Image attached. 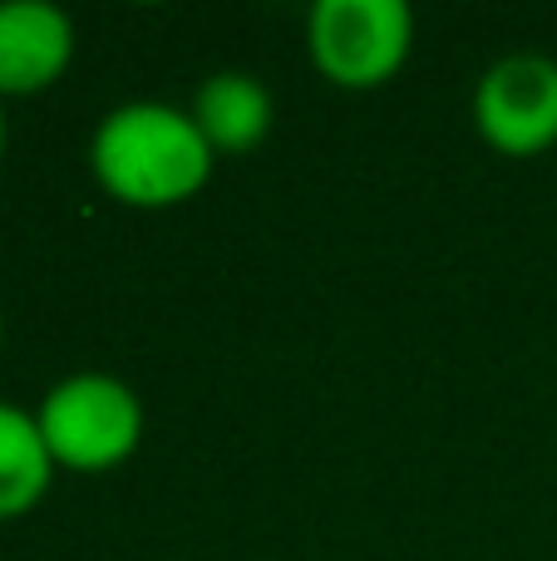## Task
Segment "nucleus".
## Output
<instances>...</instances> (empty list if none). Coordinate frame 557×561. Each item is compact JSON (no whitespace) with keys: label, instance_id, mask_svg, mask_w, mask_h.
Wrapping results in <instances>:
<instances>
[{"label":"nucleus","instance_id":"obj_1","mask_svg":"<svg viewBox=\"0 0 557 561\" xmlns=\"http://www.w3.org/2000/svg\"><path fill=\"white\" fill-rule=\"evenodd\" d=\"M217 153L197 134L193 114L158 99H134L99 118L89 138L94 183L124 207H178L213 178Z\"/></svg>","mask_w":557,"mask_h":561},{"label":"nucleus","instance_id":"obj_2","mask_svg":"<svg viewBox=\"0 0 557 561\" xmlns=\"http://www.w3.org/2000/svg\"><path fill=\"white\" fill-rule=\"evenodd\" d=\"M35 424L45 434V448L55 468L69 473H109L124 458H134L144 438V404L138 394L114 375H65L39 399Z\"/></svg>","mask_w":557,"mask_h":561},{"label":"nucleus","instance_id":"obj_3","mask_svg":"<svg viewBox=\"0 0 557 561\" xmlns=\"http://www.w3.org/2000/svg\"><path fill=\"white\" fill-rule=\"evenodd\" d=\"M306 49L336 89H380L410 59L414 15L405 0H316Z\"/></svg>","mask_w":557,"mask_h":561},{"label":"nucleus","instance_id":"obj_4","mask_svg":"<svg viewBox=\"0 0 557 561\" xmlns=\"http://www.w3.org/2000/svg\"><path fill=\"white\" fill-rule=\"evenodd\" d=\"M474 128L503 158H533L557 144V59L503 55L474 89Z\"/></svg>","mask_w":557,"mask_h":561},{"label":"nucleus","instance_id":"obj_5","mask_svg":"<svg viewBox=\"0 0 557 561\" xmlns=\"http://www.w3.org/2000/svg\"><path fill=\"white\" fill-rule=\"evenodd\" d=\"M75 59V20L49 0H0V99L49 89Z\"/></svg>","mask_w":557,"mask_h":561},{"label":"nucleus","instance_id":"obj_6","mask_svg":"<svg viewBox=\"0 0 557 561\" xmlns=\"http://www.w3.org/2000/svg\"><path fill=\"white\" fill-rule=\"evenodd\" d=\"M187 114H193L197 134L207 138L213 153H252L272 134L276 104H272V89L257 75H247V69H217L213 79H203Z\"/></svg>","mask_w":557,"mask_h":561},{"label":"nucleus","instance_id":"obj_7","mask_svg":"<svg viewBox=\"0 0 557 561\" xmlns=\"http://www.w3.org/2000/svg\"><path fill=\"white\" fill-rule=\"evenodd\" d=\"M55 483V458L45 448L35 414L20 404H0V523H15Z\"/></svg>","mask_w":557,"mask_h":561},{"label":"nucleus","instance_id":"obj_8","mask_svg":"<svg viewBox=\"0 0 557 561\" xmlns=\"http://www.w3.org/2000/svg\"><path fill=\"white\" fill-rule=\"evenodd\" d=\"M0 158H5V114H0Z\"/></svg>","mask_w":557,"mask_h":561},{"label":"nucleus","instance_id":"obj_9","mask_svg":"<svg viewBox=\"0 0 557 561\" xmlns=\"http://www.w3.org/2000/svg\"><path fill=\"white\" fill-rule=\"evenodd\" d=\"M0 340H5V320H0Z\"/></svg>","mask_w":557,"mask_h":561}]
</instances>
